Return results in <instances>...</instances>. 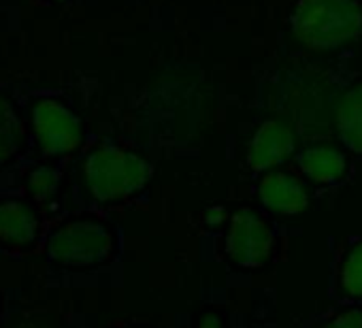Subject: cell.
<instances>
[{
  "mask_svg": "<svg viewBox=\"0 0 362 328\" xmlns=\"http://www.w3.org/2000/svg\"><path fill=\"white\" fill-rule=\"evenodd\" d=\"M294 37L309 49H332L362 33L356 0H298L292 13Z\"/></svg>",
  "mask_w": 362,
  "mask_h": 328,
  "instance_id": "1",
  "label": "cell"
},
{
  "mask_svg": "<svg viewBox=\"0 0 362 328\" xmlns=\"http://www.w3.org/2000/svg\"><path fill=\"white\" fill-rule=\"evenodd\" d=\"M151 177L149 162L122 147L105 145L83 162V182L88 192L100 201H119L145 188Z\"/></svg>",
  "mask_w": 362,
  "mask_h": 328,
  "instance_id": "2",
  "label": "cell"
},
{
  "mask_svg": "<svg viewBox=\"0 0 362 328\" xmlns=\"http://www.w3.org/2000/svg\"><path fill=\"white\" fill-rule=\"evenodd\" d=\"M113 252V235L107 226L79 220L60 228L49 239V256L69 266H92L109 258Z\"/></svg>",
  "mask_w": 362,
  "mask_h": 328,
  "instance_id": "3",
  "label": "cell"
},
{
  "mask_svg": "<svg viewBox=\"0 0 362 328\" xmlns=\"http://www.w3.org/2000/svg\"><path fill=\"white\" fill-rule=\"evenodd\" d=\"M224 250L237 266L258 269L271 258L275 237L264 218H260L254 209L243 207L230 216Z\"/></svg>",
  "mask_w": 362,
  "mask_h": 328,
  "instance_id": "4",
  "label": "cell"
},
{
  "mask_svg": "<svg viewBox=\"0 0 362 328\" xmlns=\"http://www.w3.org/2000/svg\"><path fill=\"white\" fill-rule=\"evenodd\" d=\"M35 134L45 156H64L81 143V122L64 105L43 100L33 113Z\"/></svg>",
  "mask_w": 362,
  "mask_h": 328,
  "instance_id": "5",
  "label": "cell"
},
{
  "mask_svg": "<svg viewBox=\"0 0 362 328\" xmlns=\"http://www.w3.org/2000/svg\"><path fill=\"white\" fill-rule=\"evenodd\" d=\"M296 139L292 128L281 119L262 122L247 143V167L254 173H271L292 156Z\"/></svg>",
  "mask_w": 362,
  "mask_h": 328,
  "instance_id": "6",
  "label": "cell"
},
{
  "mask_svg": "<svg viewBox=\"0 0 362 328\" xmlns=\"http://www.w3.org/2000/svg\"><path fill=\"white\" fill-rule=\"evenodd\" d=\"M258 199L275 216H298L309 207L307 186L286 171L267 173L258 186Z\"/></svg>",
  "mask_w": 362,
  "mask_h": 328,
  "instance_id": "7",
  "label": "cell"
},
{
  "mask_svg": "<svg viewBox=\"0 0 362 328\" xmlns=\"http://www.w3.org/2000/svg\"><path fill=\"white\" fill-rule=\"evenodd\" d=\"M300 173L317 186L337 184L347 171V158L332 145H311L296 158Z\"/></svg>",
  "mask_w": 362,
  "mask_h": 328,
  "instance_id": "8",
  "label": "cell"
},
{
  "mask_svg": "<svg viewBox=\"0 0 362 328\" xmlns=\"http://www.w3.org/2000/svg\"><path fill=\"white\" fill-rule=\"evenodd\" d=\"M37 216L22 201L0 203V239L9 243H28L37 237Z\"/></svg>",
  "mask_w": 362,
  "mask_h": 328,
  "instance_id": "9",
  "label": "cell"
},
{
  "mask_svg": "<svg viewBox=\"0 0 362 328\" xmlns=\"http://www.w3.org/2000/svg\"><path fill=\"white\" fill-rule=\"evenodd\" d=\"M337 132L349 151L362 153V83L343 96L337 109Z\"/></svg>",
  "mask_w": 362,
  "mask_h": 328,
  "instance_id": "10",
  "label": "cell"
},
{
  "mask_svg": "<svg viewBox=\"0 0 362 328\" xmlns=\"http://www.w3.org/2000/svg\"><path fill=\"white\" fill-rule=\"evenodd\" d=\"M341 292L349 298H362V241L354 243L345 254L339 271Z\"/></svg>",
  "mask_w": 362,
  "mask_h": 328,
  "instance_id": "11",
  "label": "cell"
},
{
  "mask_svg": "<svg viewBox=\"0 0 362 328\" xmlns=\"http://www.w3.org/2000/svg\"><path fill=\"white\" fill-rule=\"evenodd\" d=\"M22 143V124L13 107L0 98V160H7L18 151Z\"/></svg>",
  "mask_w": 362,
  "mask_h": 328,
  "instance_id": "12",
  "label": "cell"
},
{
  "mask_svg": "<svg viewBox=\"0 0 362 328\" xmlns=\"http://www.w3.org/2000/svg\"><path fill=\"white\" fill-rule=\"evenodd\" d=\"M58 188H60V173L49 167H41L33 171L28 180V190L37 201H49L58 192Z\"/></svg>",
  "mask_w": 362,
  "mask_h": 328,
  "instance_id": "13",
  "label": "cell"
},
{
  "mask_svg": "<svg viewBox=\"0 0 362 328\" xmlns=\"http://www.w3.org/2000/svg\"><path fill=\"white\" fill-rule=\"evenodd\" d=\"M324 328H362V311L360 309H347V311L334 315Z\"/></svg>",
  "mask_w": 362,
  "mask_h": 328,
  "instance_id": "14",
  "label": "cell"
},
{
  "mask_svg": "<svg viewBox=\"0 0 362 328\" xmlns=\"http://www.w3.org/2000/svg\"><path fill=\"white\" fill-rule=\"evenodd\" d=\"M205 224L207 226H222L226 220H228V211L224 209V207H220V205H214V207H207L205 209Z\"/></svg>",
  "mask_w": 362,
  "mask_h": 328,
  "instance_id": "15",
  "label": "cell"
},
{
  "mask_svg": "<svg viewBox=\"0 0 362 328\" xmlns=\"http://www.w3.org/2000/svg\"><path fill=\"white\" fill-rule=\"evenodd\" d=\"M199 328H222V320L216 313H205L199 320Z\"/></svg>",
  "mask_w": 362,
  "mask_h": 328,
  "instance_id": "16",
  "label": "cell"
}]
</instances>
